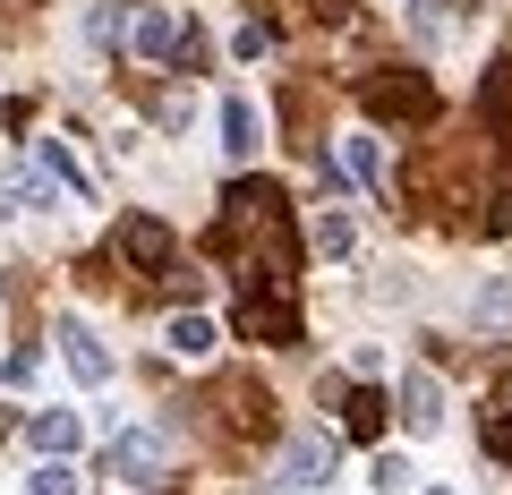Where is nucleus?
<instances>
[{
	"label": "nucleus",
	"instance_id": "nucleus-22",
	"mask_svg": "<svg viewBox=\"0 0 512 495\" xmlns=\"http://www.w3.org/2000/svg\"><path fill=\"white\" fill-rule=\"evenodd\" d=\"M495 453L512 461V410H504V419H495Z\"/></svg>",
	"mask_w": 512,
	"mask_h": 495
},
{
	"label": "nucleus",
	"instance_id": "nucleus-3",
	"mask_svg": "<svg viewBox=\"0 0 512 495\" xmlns=\"http://www.w3.org/2000/svg\"><path fill=\"white\" fill-rule=\"evenodd\" d=\"M367 111H376V120H427L436 94H427L419 69H384V77H367Z\"/></svg>",
	"mask_w": 512,
	"mask_h": 495
},
{
	"label": "nucleus",
	"instance_id": "nucleus-11",
	"mask_svg": "<svg viewBox=\"0 0 512 495\" xmlns=\"http://www.w3.org/2000/svg\"><path fill=\"white\" fill-rule=\"evenodd\" d=\"M163 342H171V359H214L222 325H214V316H197V308H180V316L163 325Z\"/></svg>",
	"mask_w": 512,
	"mask_h": 495
},
{
	"label": "nucleus",
	"instance_id": "nucleus-20",
	"mask_svg": "<svg viewBox=\"0 0 512 495\" xmlns=\"http://www.w3.org/2000/svg\"><path fill=\"white\" fill-rule=\"evenodd\" d=\"M410 35H419V43H436V35H444V9H427V0H419V9H410Z\"/></svg>",
	"mask_w": 512,
	"mask_h": 495
},
{
	"label": "nucleus",
	"instance_id": "nucleus-17",
	"mask_svg": "<svg viewBox=\"0 0 512 495\" xmlns=\"http://www.w3.org/2000/svg\"><path fill=\"white\" fill-rule=\"evenodd\" d=\"M478 325H487V333H512V282H487V291H478Z\"/></svg>",
	"mask_w": 512,
	"mask_h": 495
},
{
	"label": "nucleus",
	"instance_id": "nucleus-13",
	"mask_svg": "<svg viewBox=\"0 0 512 495\" xmlns=\"http://www.w3.org/2000/svg\"><path fill=\"white\" fill-rule=\"evenodd\" d=\"M35 163H43V171H52V180H60V188H69V197H77V205H94V171H86V163H77V154H69V146H60V137H43V146H35Z\"/></svg>",
	"mask_w": 512,
	"mask_h": 495
},
{
	"label": "nucleus",
	"instance_id": "nucleus-2",
	"mask_svg": "<svg viewBox=\"0 0 512 495\" xmlns=\"http://www.w3.org/2000/svg\"><path fill=\"white\" fill-rule=\"evenodd\" d=\"M180 35H188V18H180V9H163V0H146V9L128 18V52L146 60V69H163V60H180Z\"/></svg>",
	"mask_w": 512,
	"mask_h": 495
},
{
	"label": "nucleus",
	"instance_id": "nucleus-8",
	"mask_svg": "<svg viewBox=\"0 0 512 495\" xmlns=\"http://www.w3.org/2000/svg\"><path fill=\"white\" fill-rule=\"evenodd\" d=\"M60 350H69V367H77V385H111V350H103V333L94 325H60Z\"/></svg>",
	"mask_w": 512,
	"mask_h": 495
},
{
	"label": "nucleus",
	"instance_id": "nucleus-6",
	"mask_svg": "<svg viewBox=\"0 0 512 495\" xmlns=\"http://www.w3.org/2000/svg\"><path fill=\"white\" fill-rule=\"evenodd\" d=\"M214 129H222V154H231V163H256V146H265V111H256L248 94H222Z\"/></svg>",
	"mask_w": 512,
	"mask_h": 495
},
{
	"label": "nucleus",
	"instance_id": "nucleus-16",
	"mask_svg": "<svg viewBox=\"0 0 512 495\" xmlns=\"http://www.w3.org/2000/svg\"><path fill=\"white\" fill-rule=\"evenodd\" d=\"M77 487H86V478L69 470V453H43V470L26 478V495H77Z\"/></svg>",
	"mask_w": 512,
	"mask_h": 495
},
{
	"label": "nucleus",
	"instance_id": "nucleus-5",
	"mask_svg": "<svg viewBox=\"0 0 512 495\" xmlns=\"http://www.w3.org/2000/svg\"><path fill=\"white\" fill-rule=\"evenodd\" d=\"M111 478L154 487V478H163V436H154V427H120V436H111Z\"/></svg>",
	"mask_w": 512,
	"mask_h": 495
},
{
	"label": "nucleus",
	"instance_id": "nucleus-21",
	"mask_svg": "<svg viewBox=\"0 0 512 495\" xmlns=\"http://www.w3.org/2000/svg\"><path fill=\"white\" fill-rule=\"evenodd\" d=\"M265 43H274L265 26H239V35H231V52H239V60H265Z\"/></svg>",
	"mask_w": 512,
	"mask_h": 495
},
{
	"label": "nucleus",
	"instance_id": "nucleus-23",
	"mask_svg": "<svg viewBox=\"0 0 512 495\" xmlns=\"http://www.w3.org/2000/svg\"><path fill=\"white\" fill-rule=\"evenodd\" d=\"M427 495H453V487H427Z\"/></svg>",
	"mask_w": 512,
	"mask_h": 495
},
{
	"label": "nucleus",
	"instance_id": "nucleus-1",
	"mask_svg": "<svg viewBox=\"0 0 512 495\" xmlns=\"http://www.w3.org/2000/svg\"><path fill=\"white\" fill-rule=\"evenodd\" d=\"M239 333H248V342H299V308L282 291H265V274H248V291H239Z\"/></svg>",
	"mask_w": 512,
	"mask_h": 495
},
{
	"label": "nucleus",
	"instance_id": "nucleus-19",
	"mask_svg": "<svg viewBox=\"0 0 512 495\" xmlns=\"http://www.w3.org/2000/svg\"><path fill=\"white\" fill-rule=\"evenodd\" d=\"M367 478H376L384 495H402V487H410V461H402V453H376V470H367Z\"/></svg>",
	"mask_w": 512,
	"mask_h": 495
},
{
	"label": "nucleus",
	"instance_id": "nucleus-12",
	"mask_svg": "<svg viewBox=\"0 0 512 495\" xmlns=\"http://www.w3.org/2000/svg\"><path fill=\"white\" fill-rule=\"evenodd\" d=\"M26 444H35V453H77V444H86V419H77V410H35Z\"/></svg>",
	"mask_w": 512,
	"mask_h": 495
},
{
	"label": "nucleus",
	"instance_id": "nucleus-7",
	"mask_svg": "<svg viewBox=\"0 0 512 495\" xmlns=\"http://www.w3.org/2000/svg\"><path fill=\"white\" fill-rule=\"evenodd\" d=\"M393 410H402V427H410V436H436V427H444V385L427 376V367H410V376H402V393H393Z\"/></svg>",
	"mask_w": 512,
	"mask_h": 495
},
{
	"label": "nucleus",
	"instance_id": "nucleus-10",
	"mask_svg": "<svg viewBox=\"0 0 512 495\" xmlns=\"http://www.w3.org/2000/svg\"><path fill=\"white\" fill-rule=\"evenodd\" d=\"M120 257L154 274V265H171V231H163L154 214H128V222H120Z\"/></svg>",
	"mask_w": 512,
	"mask_h": 495
},
{
	"label": "nucleus",
	"instance_id": "nucleus-15",
	"mask_svg": "<svg viewBox=\"0 0 512 495\" xmlns=\"http://www.w3.org/2000/svg\"><path fill=\"white\" fill-rule=\"evenodd\" d=\"M342 171L376 197V188H384V146H376V137H342Z\"/></svg>",
	"mask_w": 512,
	"mask_h": 495
},
{
	"label": "nucleus",
	"instance_id": "nucleus-14",
	"mask_svg": "<svg viewBox=\"0 0 512 495\" xmlns=\"http://www.w3.org/2000/svg\"><path fill=\"white\" fill-rule=\"evenodd\" d=\"M333 402H342V385H333ZM384 419H393V402H384V393H350V402H342V427H350L359 444H376Z\"/></svg>",
	"mask_w": 512,
	"mask_h": 495
},
{
	"label": "nucleus",
	"instance_id": "nucleus-18",
	"mask_svg": "<svg viewBox=\"0 0 512 495\" xmlns=\"http://www.w3.org/2000/svg\"><path fill=\"white\" fill-rule=\"evenodd\" d=\"M35 376H43V350H9V359H0V385L9 393H26Z\"/></svg>",
	"mask_w": 512,
	"mask_h": 495
},
{
	"label": "nucleus",
	"instance_id": "nucleus-9",
	"mask_svg": "<svg viewBox=\"0 0 512 495\" xmlns=\"http://www.w3.org/2000/svg\"><path fill=\"white\" fill-rule=\"evenodd\" d=\"M308 248L325 265H342V257H359V222H350V205H325V214L308 222Z\"/></svg>",
	"mask_w": 512,
	"mask_h": 495
},
{
	"label": "nucleus",
	"instance_id": "nucleus-4",
	"mask_svg": "<svg viewBox=\"0 0 512 495\" xmlns=\"http://www.w3.org/2000/svg\"><path fill=\"white\" fill-rule=\"evenodd\" d=\"M325 478H333V436L325 427H308V436L282 444V495H308V487H325Z\"/></svg>",
	"mask_w": 512,
	"mask_h": 495
}]
</instances>
